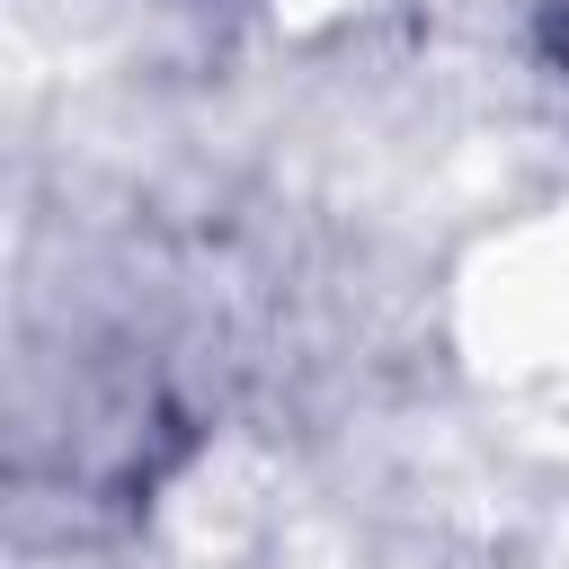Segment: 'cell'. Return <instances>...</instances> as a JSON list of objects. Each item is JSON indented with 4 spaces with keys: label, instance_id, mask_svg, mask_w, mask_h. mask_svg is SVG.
Listing matches in <instances>:
<instances>
[{
    "label": "cell",
    "instance_id": "6da1fadb",
    "mask_svg": "<svg viewBox=\"0 0 569 569\" xmlns=\"http://www.w3.org/2000/svg\"><path fill=\"white\" fill-rule=\"evenodd\" d=\"M533 36H542V62L569 80V0H542V18H533Z\"/></svg>",
    "mask_w": 569,
    "mask_h": 569
}]
</instances>
